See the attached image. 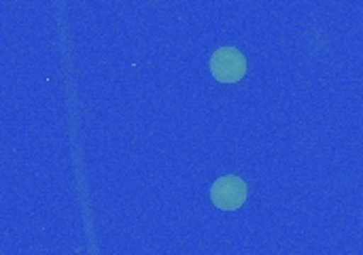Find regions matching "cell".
<instances>
[{"mask_svg":"<svg viewBox=\"0 0 363 255\" xmlns=\"http://www.w3.org/2000/svg\"><path fill=\"white\" fill-rule=\"evenodd\" d=\"M247 196H249L247 183L240 177H234V175L219 177L213 183V188H211V200L221 211H236V209H240L245 205Z\"/></svg>","mask_w":363,"mask_h":255,"instance_id":"cell-2","label":"cell"},{"mask_svg":"<svg viewBox=\"0 0 363 255\" xmlns=\"http://www.w3.org/2000/svg\"><path fill=\"white\" fill-rule=\"evenodd\" d=\"M211 72L221 83H236L247 72V60L236 47H219L211 55Z\"/></svg>","mask_w":363,"mask_h":255,"instance_id":"cell-1","label":"cell"}]
</instances>
